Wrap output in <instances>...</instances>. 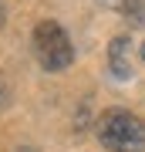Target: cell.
I'll use <instances>...</instances> for the list:
<instances>
[{"instance_id":"cell-1","label":"cell","mask_w":145,"mask_h":152,"mask_svg":"<svg viewBox=\"0 0 145 152\" xmlns=\"http://www.w3.org/2000/svg\"><path fill=\"white\" fill-rule=\"evenodd\" d=\"M95 135L108 152H145V122L135 112H105L95 125Z\"/></svg>"},{"instance_id":"cell-2","label":"cell","mask_w":145,"mask_h":152,"mask_svg":"<svg viewBox=\"0 0 145 152\" xmlns=\"http://www.w3.org/2000/svg\"><path fill=\"white\" fill-rule=\"evenodd\" d=\"M34 51H37V61L47 71H64L71 61H74V48H71V37L64 34V27L54 20H41L37 31H34Z\"/></svg>"},{"instance_id":"cell-3","label":"cell","mask_w":145,"mask_h":152,"mask_svg":"<svg viewBox=\"0 0 145 152\" xmlns=\"http://www.w3.org/2000/svg\"><path fill=\"white\" fill-rule=\"evenodd\" d=\"M128 37H111L108 44V71H111L118 81H128L132 78V61H128Z\"/></svg>"},{"instance_id":"cell-4","label":"cell","mask_w":145,"mask_h":152,"mask_svg":"<svg viewBox=\"0 0 145 152\" xmlns=\"http://www.w3.org/2000/svg\"><path fill=\"white\" fill-rule=\"evenodd\" d=\"M118 10L125 14V20H128L132 27H142L145 24V0H125Z\"/></svg>"},{"instance_id":"cell-5","label":"cell","mask_w":145,"mask_h":152,"mask_svg":"<svg viewBox=\"0 0 145 152\" xmlns=\"http://www.w3.org/2000/svg\"><path fill=\"white\" fill-rule=\"evenodd\" d=\"M7 105H10V91H7V85L0 81V112H4Z\"/></svg>"},{"instance_id":"cell-6","label":"cell","mask_w":145,"mask_h":152,"mask_svg":"<svg viewBox=\"0 0 145 152\" xmlns=\"http://www.w3.org/2000/svg\"><path fill=\"white\" fill-rule=\"evenodd\" d=\"M4 20H7V14H4V4H0V27H4Z\"/></svg>"},{"instance_id":"cell-7","label":"cell","mask_w":145,"mask_h":152,"mask_svg":"<svg viewBox=\"0 0 145 152\" xmlns=\"http://www.w3.org/2000/svg\"><path fill=\"white\" fill-rule=\"evenodd\" d=\"M142 58H145V44H142Z\"/></svg>"},{"instance_id":"cell-8","label":"cell","mask_w":145,"mask_h":152,"mask_svg":"<svg viewBox=\"0 0 145 152\" xmlns=\"http://www.w3.org/2000/svg\"><path fill=\"white\" fill-rule=\"evenodd\" d=\"M20 152H34V149H20Z\"/></svg>"}]
</instances>
